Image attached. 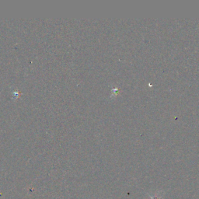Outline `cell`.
<instances>
[{"label": "cell", "mask_w": 199, "mask_h": 199, "mask_svg": "<svg viewBox=\"0 0 199 199\" xmlns=\"http://www.w3.org/2000/svg\"><path fill=\"white\" fill-rule=\"evenodd\" d=\"M149 197H150V199H163L162 193H156L155 195H150Z\"/></svg>", "instance_id": "cell-1"}]
</instances>
